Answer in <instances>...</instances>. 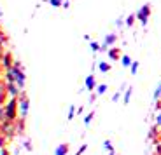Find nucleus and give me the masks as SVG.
<instances>
[{"instance_id":"21","label":"nucleus","mask_w":161,"mask_h":155,"mask_svg":"<svg viewBox=\"0 0 161 155\" xmlns=\"http://www.w3.org/2000/svg\"><path fill=\"white\" fill-rule=\"evenodd\" d=\"M49 2V5H51V7H63V0H47Z\"/></svg>"},{"instance_id":"12","label":"nucleus","mask_w":161,"mask_h":155,"mask_svg":"<svg viewBox=\"0 0 161 155\" xmlns=\"http://www.w3.org/2000/svg\"><path fill=\"white\" fill-rule=\"evenodd\" d=\"M5 98H7V91H5V82H0V106L5 105Z\"/></svg>"},{"instance_id":"8","label":"nucleus","mask_w":161,"mask_h":155,"mask_svg":"<svg viewBox=\"0 0 161 155\" xmlns=\"http://www.w3.org/2000/svg\"><path fill=\"white\" fill-rule=\"evenodd\" d=\"M12 65H14V58H12L11 52H4V56L0 58V66L4 70H11Z\"/></svg>"},{"instance_id":"37","label":"nucleus","mask_w":161,"mask_h":155,"mask_svg":"<svg viewBox=\"0 0 161 155\" xmlns=\"http://www.w3.org/2000/svg\"><path fill=\"white\" fill-rule=\"evenodd\" d=\"M0 155H9V152L5 150V148H2V150H0Z\"/></svg>"},{"instance_id":"38","label":"nucleus","mask_w":161,"mask_h":155,"mask_svg":"<svg viewBox=\"0 0 161 155\" xmlns=\"http://www.w3.org/2000/svg\"><path fill=\"white\" fill-rule=\"evenodd\" d=\"M2 16H4V12H2V9H0V19H2Z\"/></svg>"},{"instance_id":"29","label":"nucleus","mask_w":161,"mask_h":155,"mask_svg":"<svg viewBox=\"0 0 161 155\" xmlns=\"http://www.w3.org/2000/svg\"><path fill=\"white\" fill-rule=\"evenodd\" d=\"M86 150H88V145H80V148L77 150V153H75V155H82Z\"/></svg>"},{"instance_id":"36","label":"nucleus","mask_w":161,"mask_h":155,"mask_svg":"<svg viewBox=\"0 0 161 155\" xmlns=\"http://www.w3.org/2000/svg\"><path fill=\"white\" fill-rule=\"evenodd\" d=\"M4 44H0V58H2V56H4Z\"/></svg>"},{"instance_id":"10","label":"nucleus","mask_w":161,"mask_h":155,"mask_svg":"<svg viewBox=\"0 0 161 155\" xmlns=\"http://www.w3.org/2000/svg\"><path fill=\"white\" fill-rule=\"evenodd\" d=\"M70 150V145L69 143H61L56 147V150H54V155H67Z\"/></svg>"},{"instance_id":"24","label":"nucleus","mask_w":161,"mask_h":155,"mask_svg":"<svg viewBox=\"0 0 161 155\" xmlns=\"http://www.w3.org/2000/svg\"><path fill=\"white\" fill-rule=\"evenodd\" d=\"M138 66H140V65H138V61H131V75H137V72H138Z\"/></svg>"},{"instance_id":"7","label":"nucleus","mask_w":161,"mask_h":155,"mask_svg":"<svg viewBox=\"0 0 161 155\" xmlns=\"http://www.w3.org/2000/svg\"><path fill=\"white\" fill-rule=\"evenodd\" d=\"M116 42H117V35H116V33H109V35L105 37V40L102 42L100 51H109V49H110V45H114Z\"/></svg>"},{"instance_id":"22","label":"nucleus","mask_w":161,"mask_h":155,"mask_svg":"<svg viewBox=\"0 0 161 155\" xmlns=\"http://www.w3.org/2000/svg\"><path fill=\"white\" fill-rule=\"evenodd\" d=\"M100 45L102 44H98V42H95V40H93V42H89V47H91L93 52H100Z\"/></svg>"},{"instance_id":"31","label":"nucleus","mask_w":161,"mask_h":155,"mask_svg":"<svg viewBox=\"0 0 161 155\" xmlns=\"http://www.w3.org/2000/svg\"><path fill=\"white\" fill-rule=\"evenodd\" d=\"M23 147L26 148V150H32V143H30V139H25V141H23Z\"/></svg>"},{"instance_id":"3","label":"nucleus","mask_w":161,"mask_h":155,"mask_svg":"<svg viewBox=\"0 0 161 155\" xmlns=\"http://www.w3.org/2000/svg\"><path fill=\"white\" fill-rule=\"evenodd\" d=\"M18 106H19V115L21 119H26L28 115V110H30V100H28V94L25 91H21L19 98H18Z\"/></svg>"},{"instance_id":"11","label":"nucleus","mask_w":161,"mask_h":155,"mask_svg":"<svg viewBox=\"0 0 161 155\" xmlns=\"http://www.w3.org/2000/svg\"><path fill=\"white\" fill-rule=\"evenodd\" d=\"M119 47H110L109 51H107V54H109V58L112 61H117V59H121V54H119Z\"/></svg>"},{"instance_id":"34","label":"nucleus","mask_w":161,"mask_h":155,"mask_svg":"<svg viewBox=\"0 0 161 155\" xmlns=\"http://www.w3.org/2000/svg\"><path fill=\"white\" fill-rule=\"evenodd\" d=\"M97 96L98 94H91V96H89V103H95V101H97Z\"/></svg>"},{"instance_id":"4","label":"nucleus","mask_w":161,"mask_h":155,"mask_svg":"<svg viewBox=\"0 0 161 155\" xmlns=\"http://www.w3.org/2000/svg\"><path fill=\"white\" fill-rule=\"evenodd\" d=\"M0 132L5 136V138H14L16 136V124L11 122V120H4L0 122Z\"/></svg>"},{"instance_id":"39","label":"nucleus","mask_w":161,"mask_h":155,"mask_svg":"<svg viewBox=\"0 0 161 155\" xmlns=\"http://www.w3.org/2000/svg\"><path fill=\"white\" fill-rule=\"evenodd\" d=\"M0 32H2V24H0Z\"/></svg>"},{"instance_id":"5","label":"nucleus","mask_w":161,"mask_h":155,"mask_svg":"<svg viewBox=\"0 0 161 155\" xmlns=\"http://www.w3.org/2000/svg\"><path fill=\"white\" fill-rule=\"evenodd\" d=\"M135 16H137V19H138V21H140V23L145 26V24L149 23V16H151V5H149V4L142 5V7L137 11V14H135Z\"/></svg>"},{"instance_id":"20","label":"nucleus","mask_w":161,"mask_h":155,"mask_svg":"<svg viewBox=\"0 0 161 155\" xmlns=\"http://www.w3.org/2000/svg\"><path fill=\"white\" fill-rule=\"evenodd\" d=\"M103 148L109 152V153H114V147H112V143H110V139H105L103 141Z\"/></svg>"},{"instance_id":"15","label":"nucleus","mask_w":161,"mask_h":155,"mask_svg":"<svg viewBox=\"0 0 161 155\" xmlns=\"http://www.w3.org/2000/svg\"><path fill=\"white\" fill-rule=\"evenodd\" d=\"M135 19H137V16H135V14H130V16H126L125 24H126V26H130V28H131L133 24H135Z\"/></svg>"},{"instance_id":"35","label":"nucleus","mask_w":161,"mask_h":155,"mask_svg":"<svg viewBox=\"0 0 161 155\" xmlns=\"http://www.w3.org/2000/svg\"><path fill=\"white\" fill-rule=\"evenodd\" d=\"M63 7H65V9L70 7V0H65V2H63Z\"/></svg>"},{"instance_id":"23","label":"nucleus","mask_w":161,"mask_h":155,"mask_svg":"<svg viewBox=\"0 0 161 155\" xmlns=\"http://www.w3.org/2000/svg\"><path fill=\"white\" fill-rule=\"evenodd\" d=\"M93 117H95V111H89L88 115L84 117V126H89L91 124V120H93Z\"/></svg>"},{"instance_id":"25","label":"nucleus","mask_w":161,"mask_h":155,"mask_svg":"<svg viewBox=\"0 0 161 155\" xmlns=\"http://www.w3.org/2000/svg\"><path fill=\"white\" fill-rule=\"evenodd\" d=\"M154 100H156V101L161 100V84L156 87V91H154Z\"/></svg>"},{"instance_id":"13","label":"nucleus","mask_w":161,"mask_h":155,"mask_svg":"<svg viewBox=\"0 0 161 155\" xmlns=\"http://www.w3.org/2000/svg\"><path fill=\"white\" fill-rule=\"evenodd\" d=\"M16 124V134H23L25 132V119H19V122H14Z\"/></svg>"},{"instance_id":"27","label":"nucleus","mask_w":161,"mask_h":155,"mask_svg":"<svg viewBox=\"0 0 161 155\" xmlns=\"http://www.w3.org/2000/svg\"><path fill=\"white\" fill-rule=\"evenodd\" d=\"M74 113H75V106H74V105H70V106H69V120L74 119Z\"/></svg>"},{"instance_id":"30","label":"nucleus","mask_w":161,"mask_h":155,"mask_svg":"<svg viewBox=\"0 0 161 155\" xmlns=\"http://www.w3.org/2000/svg\"><path fill=\"white\" fill-rule=\"evenodd\" d=\"M5 120V108L0 106V122H4Z\"/></svg>"},{"instance_id":"16","label":"nucleus","mask_w":161,"mask_h":155,"mask_svg":"<svg viewBox=\"0 0 161 155\" xmlns=\"http://www.w3.org/2000/svg\"><path fill=\"white\" fill-rule=\"evenodd\" d=\"M131 92H133V89H131V87H126V91H125V98H123V103H125V105H128V103H130Z\"/></svg>"},{"instance_id":"26","label":"nucleus","mask_w":161,"mask_h":155,"mask_svg":"<svg viewBox=\"0 0 161 155\" xmlns=\"http://www.w3.org/2000/svg\"><path fill=\"white\" fill-rule=\"evenodd\" d=\"M5 143H7V138L0 132V150H2V148H5Z\"/></svg>"},{"instance_id":"14","label":"nucleus","mask_w":161,"mask_h":155,"mask_svg":"<svg viewBox=\"0 0 161 155\" xmlns=\"http://www.w3.org/2000/svg\"><path fill=\"white\" fill-rule=\"evenodd\" d=\"M97 66H98V70H100L102 73H107V72H110V65H109V63H105V61H100V63H98Z\"/></svg>"},{"instance_id":"32","label":"nucleus","mask_w":161,"mask_h":155,"mask_svg":"<svg viewBox=\"0 0 161 155\" xmlns=\"http://www.w3.org/2000/svg\"><path fill=\"white\" fill-rule=\"evenodd\" d=\"M119 100H121V92H119V91H117V92H116V94H114V96H112V101H114V103H116V101H119Z\"/></svg>"},{"instance_id":"2","label":"nucleus","mask_w":161,"mask_h":155,"mask_svg":"<svg viewBox=\"0 0 161 155\" xmlns=\"http://www.w3.org/2000/svg\"><path fill=\"white\" fill-rule=\"evenodd\" d=\"M12 73H14V84H18L19 85V89L23 91L25 89V84H26V75H25L23 72V66H21L19 61H14V65H12Z\"/></svg>"},{"instance_id":"17","label":"nucleus","mask_w":161,"mask_h":155,"mask_svg":"<svg viewBox=\"0 0 161 155\" xmlns=\"http://www.w3.org/2000/svg\"><path fill=\"white\" fill-rule=\"evenodd\" d=\"M121 65H123V66H125V68H128V66H131V59H130V56H121Z\"/></svg>"},{"instance_id":"19","label":"nucleus","mask_w":161,"mask_h":155,"mask_svg":"<svg viewBox=\"0 0 161 155\" xmlns=\"http://www.w3.org/2000/svg\"><path fill=\"white\" fill-rule=\"evenodd\" d=\"M156 127H161V103H158V113H156Z\"/></svg>"},{"instance_id":"1","label":"nucleus","mask_w":161,"mask_h":155,"mask_svg":"<svg viewBox=\"0 0 161 155\" xmlns=\"http://www.w3.org/2000/svg\"><path fill=\"white\" fill-rule=\"evenodd\" d=\"M5 120L16 122L18 113H19V106H18V98H9V101H5Z\"/></svg>"},{"instance_id":"6","label":"nucleus","mask_w":161,"mask_h":155,"mask_svg":"<svg viewBox=\"0 0 161 155\" xmlns=\"http://www.w3.org/2000/svg\"><path fill=\"white\" fill-rule=\"evenodd\" d=\"M5 91H7L9 98H19V94H21L19 85H18V84H14V82H11V84L5 82Z\"/></svg>"},{"instance_id":"33","label":"nucleus","mask_w":161,"mask_h":155,"mask_svg":"<svg viewBox=\"0 0 161 155\" xmlns=\"http://www.w3.org/2000/svg\"><path fill=\"white\" fill-rule=\"evenodd\" d=\"M116 26H117V28H123V26H125V21H123V19L119 18V19L116 21Z\"/></svg>"},{"instance_id":"9","label":"nucleus","mask_w":161,"mask_h":155,"mask_svg":"<svg viewBox=\"0 0 161 155\" xmlns=\"http://www.w3.org/2000/svg\"><path fill=\"white\" fill-rule=\"evenodd\" d=\"M84 87L88 89L89 92L97 89V82H95V75H93V73H89V75L86 77V80H84Z\"/></svg>"},{"instance_id":"28","label":"nucleus","mask_w":161,"mask_h":155,"mask_svg":"<svg viewBox=\"0 0 161 155\" xmlns=\"http://www.w3.org/2000/svg\"><path fill=\"white\" fill-rule=\"evenodd\" d=\"M0 44H7V35H5L4 32H0Z\"/></svg>"},{"instance_id":"18","label":"nucleus","mask_w":161,"mask_h":155,"mask_svg":"<svg viewBox=\"0 0 161 155\" xmlns=\"http://www.w3.org/2000/svg\"><path fill=\"white\" fill-rule=\"evenodd\" d=\"M107 84H100V85H97V89H95V91H97V94L100 96V94H105V92H107Z\"/></svg>"}]
</instances>
